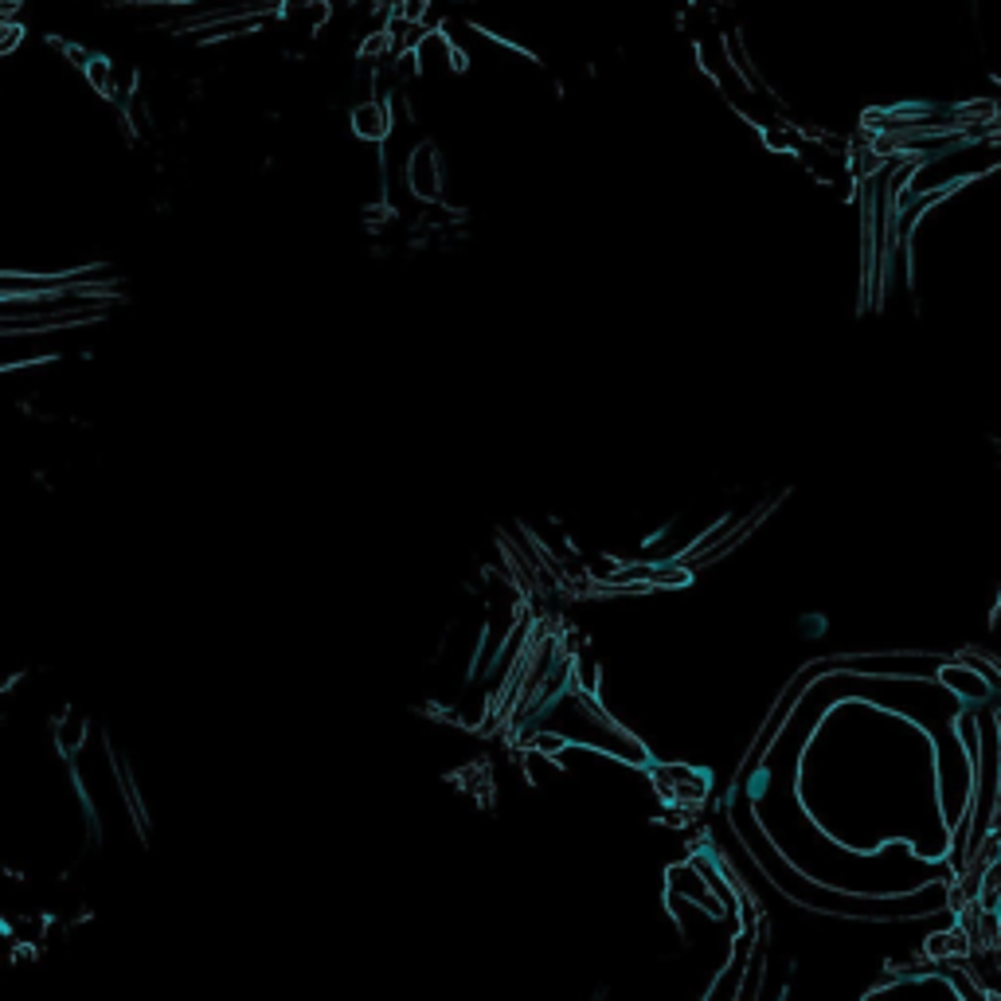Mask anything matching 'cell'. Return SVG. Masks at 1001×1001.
Segmentation results:
<instances>
[{"label":"cell","mask_w":1001,"mask_h":1001,"mask_svg":"<svg viewBox=\"0 0 1001 1001\" xmlns=\"http://www.w3.org/2000/svg\"><path fill=\"white\" fill-rule=\"evenodd\" d=\"M404 184L419 204H435L442 196V173H439V145L435 141H419L404 161Z\"/></svg>","instance_id":"obj_1"},{"label":"cell","mask_w":1001,"mask_h":1001,"mask_svg":"<svg viewBox=\"0 0 1001 1001\" xmlns=\"http://www.w3.org/2000/svg\"><path fill=\"white\" fill-rule=\"evenodd\" d=\"M391 125H396V114H391L388 99H360L353 110H348V130H353L356 141L365 145H380V141L391 137Z\"/></svg>","instance_id":"obj_2"},{"label":"cell","mask_w":1001,"mask_h":1001,"mask_svg":"<svg viewBox=\"0 0 1001 1001\" xmlns=\"http://www.w3.org/2000/svg\"><path fill=\"white\" fill-rule=\"evenodd\" d=\"M939 681H943V685H951L959 696H974V701L990 696V681L978 677L970 665H947V670H939Z\"/></svg>","instance_id":"obj_3"}]
</instances>
